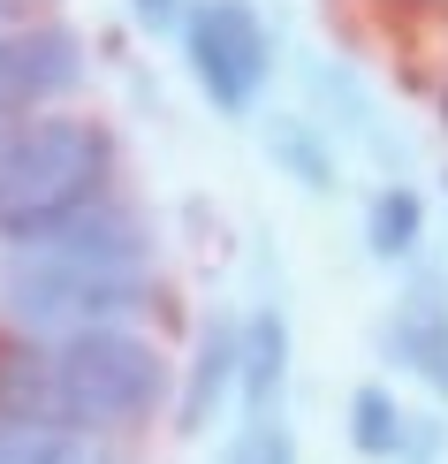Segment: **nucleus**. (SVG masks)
Returning <instances> with one entry per match:
<instances>
[{
    "label": "nucleus",
    "instance_id": "obj_9",
    "mask_svg": "<svg viewBox=\"0 0 448 464\" xmlns=\"http://www.w3.org/2000/svg\"><path fill=\"white\" fill-rule=\"evenodd\" d=\"M236 396V320H205L198 351H190V381H183V434H205L221 419V403Z\"/></svg>",
    "mask_w": 448,
    "mask_h": 464
},
{
    "label": "nucleus",
    "instance_id": "obj_10",
    "mask_svg": "<svg viewBox=\"0 0 448 464\" xmlns=\"http://www.w3.org/2000/svg\"><path fill=\"white\" fill-rule=\"evenodd\" d=\"M0 464H122L100 434L46 427V419H0Z\"/></svg>",
    "mask_w": 448,
    "mask_h": 464
},
{
    "label": "nucleus",
    "instance_id": "obj_6",
    "mask_svg": "<svg viewBox=\"0 0 448 464\" xmlns=\"http://www.w3.org/2000/svg\"><path fill=\"white\" fill-rule=\"evenodd\" d=\"M15 251H38V259H76V266H152V228L138 206L122 198H91L76 214L31 228Z\"/></svg>",
    "mask_w": 448,
    "mask_h": 464
},
{
    "label": "nucleus",
    "instance_id": "obj_16",
    "mask_svg": "<svg viewBox=\"0 0 448 464\" xmlns=\"http://www.w3.org/2000/svg\"><path fill=\"white\" fill-rule=\"evenodd\" d=\"M15 8H24V0H0V31H8V24H15Z\"/></svg>",
    "mask_w": 448,
    "mask_h": 464
},
{
    "label": "nucleus",
    "instance_id": "obj_5",
    "mask_svg": "<svg viewBox=\"0 0 448 464\" xmlns=\"http://www.w3.org/2000/svg\"><path fill=\"white\" fill-rule=\"evenodd\" d=\"M84 76V38L69 24H8L0 31V122H24L31 107L76 92Z\"/></svg>",
    "mask_w": 448,
    "mask_h": 464
},
{
    "label": "nucleus",
    "instance_id": "obj_2",
    "mask_svg": "<svg viewBox=\"0 0 448 464\" xmlns=\"http://www.w3.org/2000/svg\"><path fill=\"white\" fill-rule=\"evenodd\" d=\"M114 138L91 114H24L0 122V244H24L31 228L107 198Z\"/></svg>",
    "mask_w": 448,
    "mask_h": 464
},
{
    "label": "nucleus",
    "instance_id": "obj_14",
    "mask_svg": "<svg viewBox=\"0 0 448 464\" xmlns=\"http://www.w3.org/2000/svg\"><path fill=\"white\" fill-rule=\"evenodd\" d=\"M221 464H297V427H289V411L236 419V441H228Z\"/></svg>",
    "mask_w": 448,
    "mask_h": 464
},
{
    "label": "nucleus",
    "instance_id": "obj_1",
    "mask_svg": "<svg viewBox=\"0 0 448 464\" xmlns=\"http://www.w3.org/2000/svg\"><path fill=\"white\" fill-rule=\"evenodd\" d=\"M167 358L138 327H84L0 365V419H46L76 434H114L160 411Z\"/></svg>",
    "mask_w": 448,
    "mask_h": 464
},
{
    "label": "nucleus",
    "instance_id": "obj_17",
    "mask_svg": "<svg viewBox=\"0 0 448 464\" xmlns=\"http://www.w3.org/2000/svg\"><path fill=\"white\" fill-rule=\"evenodd\" d=\"M441 183H448V176H441Z\"/></svg>",
    "mask_w": 448,
    "mask_h": 464
},
{
    "label": "nucleus",
    "instance_id": "obj_15",
    "mask_svg": "<svg viewBox=\"0 0 448 464\" xmlns=\"http://www.w3.org/2000/svg\"><path fill=\"white\" fill-rule=\"evenodd\" d=\"M183 8H190V0H129V15H138L145 31H175V24H183Z\"/></svg>",
    "mask_w": 448,
    "mask_h": 464
},
{
    "label": "nucleus",
    "instance_id": "obj_7",
    "mask_svg": "<svg viewBox=\"0 0 448 464\" xmlns=\"http://www.w3.org/2000/svg\"><path fill=\"white\" fill-rule=\"evenodd\" d=\"M236 403H243V419L289 411V320H281V304H259L251 320H236Z\"/></svg>",
    "mask_w": 448,
    "mask_h": 464
},
{
    "label": "nucleus",
    "instance_id": "obj_3",
    "mask_svg": "<svg viewBox=\"0 0 448 464\" xmlns=\"http://www.w3.org/2000/svg\"><path fill=\"white\" fill-rule=\"evenodd\" d=\"M160 297L145 266H76V259H38L15 251L0 266V304L8 320L46 327V335H84V327H129Z\"/></svg>",
    "mask_w": 448,
    "mask_h": 464
},
{
    "label": "nucleus",
    "instance_id": "obj_13",
    "mask_svg": "<svg viewBox=\"0 0 448 464\" xmlns=\"http://www.w3.org/2000/svg\"><path fill=\"white\" fill-rule=\"evenodd\" d=\"M266 152H274V160H281L304 190H335V145H327L304 114H281V122L266 130Z\"/></svg>",
    "mask_w": 448,
    "mask_h": 464
},
{
    "label": "nucleus",
    "instance_id": "obj_12",
    "mask_svg": "<svg viewBox=\"0 0 448 464\" xmlns=\"http://www.w3.org/2000/svg\"><path fill=\"white\" fill-rule=\"evenodd\" d=\"M425 237V198L411 183H380L373 206H365V251L373 259H411Z\"/></svg>",
    "mask_w": 448,
    "mask_h": 464
},
{
    "label": "nucleus",
    "instance_id": "obj_8",
    "mask_svg": "<svg viewBox=\"0 0 448 464\" xmlns=\"http://www.w3.org/2000/svg\"><path fill=\"white\" fill-rule=\"evenodd\" d=\"M387 358H403L425 389L448 403V297H441L434 275L411 282V297L387 313Z\"/></svg>",
    "mask_w": 448,
    "mask_h": 464
},
{
    "label": "nucleus",
    "instance_id": "obj_11",
    "mask_svg": "<svg viewBox=\"0 0 448 464\" xmlns=\"http://www.w3.org/2000/svg\"><path fill=\"white\" fill-rule=\"evenodd\" d=\"M411 441H418L411 411H403V403L387 396L380 381H365V389L349 396V450H357V457H373V464H403V457H411Z\"/></svg>",
    "mask_w": 448,
    "mask_h": 464
},
{
    "label": "nucleus",
    "instance_id": "obj_4",
    "mask_svg": "<svg viewBox=\"0 0 448 464\" xmlns=\"http://www.w3.org/2000/svg\"><path fill=\"white\" fill-rule=\"evenodd\" d=\"M175 38H183L190 84L205 92V107L243 122L259 107L266 76H274V31H266V15L251 0H190Z\"/></svg>",
    "mask_w": 448,
    "mask_h": 464
}]
</instances>
